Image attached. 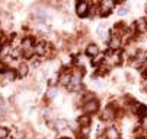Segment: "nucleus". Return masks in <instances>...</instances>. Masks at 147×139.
<instances>
[{
	"instance_id": "4468645a",
	"label": "nucleus",
	"mask_w": 147,
	"mask_h": 139,
	"mask_svg": "<svg viewBox=\"0 0 147 139\" xmlns=\"http://www.w3.org/2000/svg\"><path fill=\"white\" fill-rule=\"evenodd\" d=\"M70 81H71V75H70L69 72L61 73V76H60V84H61V85L69 87V85H70Z\"/></svg>"
},
{
	"instance_id": "a211bd4d",
	"label": "nucleus",
	"mask_w": 147,
	"mask_h": 139,
	"mask_svg": "<svg viewBox=\"0 0 147 139\" xmlns=\"http://www.w3.org/2000/svg\"><path fill=\"white\" fill-rule=\"evenodd\" d=\"M136 107H137V114H138V116H141V117L147 116V107H146V106H143V104H137Z\"/></svg>"
},
{
	"instance_id": "f257e3e1",
	"label": "nucleus",
	"mask_w": 147,
	"mask_h": 139,
	"mask_svg": "<svg viewBox=\"0 0 147 139\" xmlns=\"http://www.w3.org/2000/svg\"><path fill=\"white\" fill-rule=\"evenodd\" d=\"M89 2H77L76 3V13L80 16V18H85L88 16L89 13Z\"/></svg>"
},
{
	"instance_id": "cd10ccee",
	"label": "nucleus",
	"mask_w": 147,
	"mask_h": 139,
	"mask_svg": "<svg viewBox=\"0 0 147 139\" xmlns=\"http://www.w3.org/2000/svg\"><path fill=\"white\" fill-rule=\"evenodd\" d=\"M98 34H99V37L102 38V37H103V28H99V29H98Z\"/></svg>"
},
{
	"instance_id": "f3484780",
	"label": "nucleus",
	"mask_w": 147,
	"mask_h": 139,
	"mask_svg": "<svg viewBox=\"0 0 147 139\" xmlns=\"http://www.w3.org/2000/svg\"><path fill=\"white\" fill-rule=\"evenodd\" d=\"M67 126H69V123H67V120H64V119H58V120L55 122V127H57L58 130L66 129Z\"/></svg>"
},
{
	"instance_id": "a878e982",
	"label": "nucleus",
	"mask_w": 147,
	"mask_h": 139,
	"mask_svg": "<svg viewBox=\"0 0 147 139\" xmlns=\"http://www.w3.org/2000/svg\"><path fill=\"white\" fill-rule=\"evenodd\" d=\"M128 10H127V7H119V10H118V15H125V13H127Z\"/></svg>"
},
{
	"instance_id": "393cba45",
	"label": "nucleus",
	"mask_w": 147,
	"mask_h": 139,
	"mask_svg": "<svg viewBox=\"0 0 147 139\" xmlns=\"http://www.w3.org/2000/svg\"><path fill=\"white\" fill-rule=\"evenodd\" d=\"M141 126H143L144 129H147V116L141 117Z\"/></svg>"
},
{
	"instance_id": "39448f33",
	"label": "nucleus",
	"mask_w": 147,
	"mask_h": 139,
	"mask_svg": "<svg viewBox=\"0 0 147 139\" xmlns=\"http://www.w3.org/2000/svg\"><path fill=\"white\" fill-rule=\"evenodd\" d=\"M35 47V41L32 37H26L22 40V46H20V48H22L24 51H28V50H34Z\"/></svg>"
},
{
	"instance_id": "c756f323",
	"label": "nucleus",
	"mask_w": 147,
	"mask_h": 139,
	"mask_svg": "<svg viewBox=\"0 0 147 139\" xmlns=\"http://www.w3.org/2000/svg\"><path fill=\"white\" fill-rule=\"evenodd\" d=\"M143 78H144V79H147V67L143 70Z\"/></svg>"
},
{
	"instance_id": "b1692460",
	"label": "nucleus",
	"mask_w": 147,
	"mask_h": 139,
	"mask_svg": "<svg viewBox=\"0 0 147 139\" xmlns=\"http://www.w3.org/2000/svg\"><path fill=\"white\" fill-rule=\"evenodd\" d=\"M80 133H82V136H83V138H88V136H89V126L82 127V132H80Z\"/></svg>"
},
{
	"instance_id": "6ab92c4d",
	"label": "nucleus",
	"mask_w": 147,
	"mask_h": 139,
	"mask_svg": "<svg viewBox=\"0 0 147 139\" xmlns=\"http://www.w3.org/2000/svg\"><path fill=\"white\" fill-rule=\"evenodd\" d=\"M102 5V3H100ZM100 10H99V13H100V16H108L109 13H111V7H108V6H105V5H102L100 7H99Z\"/></svg>"
},
{
	"instance_id": "aec40b11",
	"label": "nucleus",
	"mask_w": 147,
	"mask_h": 139,
	"mask_svg": "<svg viewBox=\"0 0 147 139\" xmlns=\"http://www.w3.org/2000/svg\"><path fill=\"white\" fill-rule=\"evenodd\" d=\"M3 76L7 79V81H13V79H15V72L10 70V69H7L6 72H3Z\"/></svg>"
},
{
	"instance_id": "20e7f679",
	"label": "nucleus",
	"mask_w": 147,
	"mask_h": 139,
	"mask_svg": "<svg viewBox=\"0 0 147 139\" xmlns=\"http://www.w3.org/2000/svg\"><path fill=\"white\" fill-rule=\"evenodd\" d=\"M115 116H117V110L114 108V106H108L102 111V119L103 120H114Z\"/></svg>"
},
{
	"instance_id": "412c9836",
	"label": "nucleus",
	"mask_w": 147,
	"mask_h": 139,
	"mask_svg": "<svg viewBox=\"0 0 147 139\" xmlns=\"http://www.w3.org/2000/svg\"><path fill=\"white\" fill-rule=\"evenodd\" d=\"M9 138V130L3 126H0V139H7Z\"/></svg>"
},
{
	"instance_id": "9d476101",
	"label": "nucleus",
	"mask_w": 147,
	"mask_h": 139,
	"mask_svg": "<svg viewBox=\"0 0 147 139\" xmlns=\"http://www.w3.org/2000/svg\"><path fill=\"white\" fill-rule=\"evenodd\" d=\"M99 54V48L96 44H89L86 47V56H90V57H96Z\"/></svg>"
},
{
	"instance_id": "c85d7f7f",
	"label": "nucleus",
	"mask_w": 147,
	"mask_h": 139,
	"mask_svg": "<svg viewBox=\"0 0 147 139\" xmlns=\"http://www.w3.org/2000/svg\"><path fill=\"white\" fill-rule=\"evenodd\" d=\"M32 66H34V67L39 66V62H38V60H34V62H32Z\"/></svg>"
},
{
	"instance_id": "1a4fd4ad",
	"label": "nucleus",
	"mask_w": 147,
	"mask_h": 139,
	"mask_svg": "<svg viewBox=\"0 0 147 139\" xmlns=\"http://www.w3.org/2000/svg\"><path fill=\"white\" fill-rule=\"evenodd\" d=\"M146 60H147V51H137L134 66H137V65H143Z\"/></svg>"
},
{
	"instance_id": "0eeeda50",
	"label": "nucleus",
	"mask_w": 147,
	"mask_h": 139,
	"mask_svg": "<svg viewBox=\"0 0 147 139\" xmlns=\"http://www.w3.org/2000/svg\"><path fill=\"white\" fill-rule=\"evenodd\" d=\"M107 56H108V59H109V62H111L112 65H119V63H121V54H119L118 51L109 50V51L107 53Z\"/></svg>"
},
{
	"instance_id": "f8f14e48",
	"label": "nucleus",
	"mask_w": 147,
	"mask_h": 139,
	"mask_svg": "<svg viewBox=\"0 0 147 139\" xmlns=\"http://www.w3.org/2000/svg\"><path fill=\"white\" fill-rule=\"evenodd\" d=\"M136 29H137V32H146L147 31V21L146 19H138V21H136Z\"/></svg>"
},
{
	"instance_id": "5701e85b",
	"label": "nucleus",
	"mask_w": 147,
	"mask_h": 139,
	"mask_svg": "<svg viewBox=\"0 0 147 139\" xmlns=\"http://www.w3.org/2000/svg\"><path fill=\"white\" fill-rule=\"evenodd\" d=\"M19 56H20V50H19V48L12 50V53H10V57H12V59H18Z\"/></svg>"
},
{
	"instance_id": "9b49d317",
	"label": "nucleus",
	"mask_w": 147,
	"mask_h": 139,
	"mask_svg": "<svg viewBox=\"0 0 147 139\" xmlns=\"http://www.w3.org/2000/svg\"><path fill=\"white\" fill-rule=\"evenodd\" d=\"M107 139H119V132L117 127H108L107 129Z\"/></svg>"
},
{
	"instance_id": "2eb2a0df",
	"label": "nucleus",
	"mask_w": 147,
	"mask_h": 139,
	"mask_svg": "<svg viewBox=\"0 0 147 139\" xmlns=\"http://www.w3.org/2000/svg\"><path fill=\"white\" fill-rule=\"evenodd\" d=\"M28 70H29V66L28 65H25V63L19 65V67H18V76L19 78H25L28 75Z\"/></svg>"
},
{
	"instance_id": "423d86ee",
	"label": "nucleus",
	"mask_w": 147,
	"mask_h": 139,
	"mask_svg": "<svg viewBox=\"0 0 147 139\" xmlns=\"http://www.w3.org/2000/svg\"><path fill=\"white\" fill-rule=\"evenodd\" d=\"M108 44H109V47H111V50H114V51H117L121 46H122V41H121V38L119 37H117V35H112L111 38H109V41H108Z\"/></svg>"
},
{
	"instance_id": "bb28decb",
	"label": "nucleus",
	"mask_w": 147,
	"mask_h": 139,
	"mask_svg": "<svg viewBox=\"0 0 147 139\" xmlns=\"http://www.w3.org/2000/svg\"><path fill=\"white\" fill-rule=\"evenodd\" d=\"M5 67H6V66H5V65H3L2 62H0V72H6L7 69H5Z\"/></svg>"
},
{
	"instance_id": "f03ea898",
	"label": "nucleus",
	"mask_w": 147,
	"mask_h": 139,
	"mask_svg": "<svg viewBox=\"0 0 147 139\" xmlns=\"http://www.w3.org/2000/svg\"><path fill=\"white\" fill-rule=\"evenodd\" d=\"M82 75L83 72H76L74 75H71V81H70V85L67 87L69 89H79L80 85H82Z\"/></svg>"
},
{
	"instance_id": "72a5a7b5",
	"label": "nucleus",
	"mask_w": 147,
	"mask_h": 139,
	"mask_svg": "<svg viewBox=\"0 0 147 139\" xmlns=\"http://www.w3.org/2000/svg\"><path fill=\"white\" fill-rule=\"evenodd\" d=\"M7 139H15V138H13V136H12V138H7Z\"/></svg>"
},
{
	"instance_id": "2f4dec72",
	"label": "nucleus",
	"mask_w": 147,
	"mask_h": 139,
	"mask_svg": "<svg viewBox=\"0 0 147 139\" xmlns=\"http://www.w3.org/2000/svg\"><path fill=\"white\" fill-rule=\"evenodd\" d=\"M2 37H3V32H2V31H0V40H2Z\"/></svg>"
},
{
	"instance_id": "dca6fc26",
	"label": "nucleus",
	"mask_w": 147,
	"mask_h": 139,
	"mask_svg": "<svg viewBox=\"0 0 147 139\" xmlns=\"http://www.w3.org/2000/svg\"><path fill=\"white\" fill-rule=\"evenodd\" d=\"M12 53V48H10V44H3L2 48H0V57H5V56H10Z\"/></svg>"
},
{
	"instance_id": "6e6552de",
	"label": "nucleus",
	"mask_w": 147,
	"mask_h": 139,
	"mask_svg": "<svg viewBox=\"0 0 147 139\" xmlns=\"http://www.w3.org/2000/svg\"><path fill=\"white\" fill-rule=\"evenodd\" d=\"M34 53H35L36 56H45V53H47V46H45V43H42V41L36 43L35 47H34Z\"/></svg>"
},
{
	"instance_id": "7c9ffc66",
	"label": "nucleus",
	"mask_w": 147,
	"mask_h": 139,
	"mask_svg": "<svg viewBox=\"0 0 147 139\" xmlns=\"http://www.w3.org/2000/svg\"><path fill=\"white\" fill-rule=\"evenodd\" d=\"M54 95H55V91L51 89V91H50V97H54Z\"/></svg>"
},
{
	"instance_id": "f704fd0d",
	"label": "nucleus",
	"mask_w": 147,
	"mask_h": 139,
	"mask_svg": "<svg viewBox=\"0 0 147 139\" xmlns=\"http://www.w3.org/2000/svg\"><path fill=\"white\" fill-rule=\"evenodd\" d=\"M61 139H69V138H61Z\"/></svg>"
},
{
	"instance_id": "4be33fe9",
	"label": "nucleus",
	"mask_w": 147,
	"mask_h": 139,
	"mask_svg": "<svg viewBox=\"0 0 147 139\" xmlns=\"http://www.w3.org/2000/svg\"><path fill=\"white\" fill-rule=\"evenodd\" d=\"M102 59H103V54H98L96 57H93V59H92V65H98V63H100Z\"/></svg>"
},
{
	"instance_id": "473e14b6",
	"label": "nucleus",
	"mask_w": 147,
	"mask_h": 139,
	"mask_svg": "<svg viewBox=\"0 0 147 139\" xmlns=\"http://www.w3.org/2000/svg\"><path fill=\"white\" fill-rule=\"evenodd\" d=\"M137 139H146V138H144V136H138Z\"/></svg>"
},
{
	"instance_id": "7ed1b4c3",
	"label": "nucleus",
	"mask_w": 147,
	"mask_h": 139,
	"mask_svg": "<svg viewBox=\"0 0 147 139\" xmlns=\"http://www.w3.org/2000/svg\"><path fill=\"white\" fill-rule=\"evenodd\" d=\"M98 108H99V103L96 100H92V101H88L83 104V111L86 114H92V113L98 111Z\"/></svg>"
},
{
	"instance_id": "ddd939ff",
	"label": "nucleus",
	"mask_w": 147,
	"mask_h": 139,
	"mask_svg": "<svg viewBox=\"0 0 147 139\" xmlns=\"http://www.w3.org/2000/svg\"><path fill=\"white\" fill-rule=\"evenodd\" d=\"M77 123L80 125V127H86V126H89V125H90V116H88V114L80 116V117L77 119Z\"/></svg>"
}]
</instances>
